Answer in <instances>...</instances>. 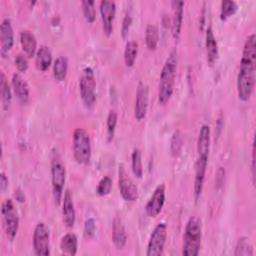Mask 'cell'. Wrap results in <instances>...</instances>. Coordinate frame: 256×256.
<instances>
[{"mask_svg":"<svg viewBox=\"0 0 256 256\" xmlns=\"http://www.w3.org/2000/svg\"><path fill=\"white\" fill-rule=\"evenodd\" d=\"M256 80V35L250 34L243 45L242 55L239 63L236 87L237 96L240 101L250 100Z\"/></svg>","mask_w":256,"mask_h":256,"instance_id":"1","label":"cell"},{"mask_svg":"<svg viewBox=\"0 0 256 256\" xmlns=\"http://www.w3.org/2000/svg\"><path fill=\"white\" fill-rule=\"evenodd\" d=\"M177 71V51L171 50L165 63L161 69L159 85H158V101L159 104L166 105L174 91L175 77Z\"/></svg>","mask_w":256,"mask_h":256,"instance_id":"2","label":"cell"},{"mask_svg":"<svg viewBox=\"0 0 256 256\" xmlns=\"http://www.w3.org/2000/svg\"><path fill=\"white\" fill-rule=\"evenodd\" d=\"M202 241V220L198 216H191L185 225L183 234L182 255L197 256Z\"/></svg>","mask_w":256,"mask_h":256,"instance_id":"3","label":"cell"},{"mask_svg":"<svg viewBox=\"0 0 256 256\" xmlns=\"http://www.w3.org/2000/svg\"><path fill=\"white\" fill-rule=\"evenodd\" d=\"M73 157L80 165H87L90 162L92 149L88 131L84 128H76L72 136Z\"/></svg>","mask_w":256,"mask_h":256,"instance_id":"4","label":"cell"},{"mask_svg":"<svg viewBox=\"0 0 256 256\" xmlns=\"http://www.w3.org/2000/svg\"><path fill=\"white\" fill-rule=\"evenodd\" d=\"M79 92L83 105L92 110L96 104V80L91 67H85L79 78Z\"/></svg>","mask_w":256,"mask_h":256,"instance_id":"5","label":"cell"},{"mask_svg":"<svg viewBox=\"0 0 256 256\" xmlns=\"http://www.w3.org/2000/svg\"><path fill=\"white\" fill-rule=\"evenodd\" d=\"M66 181V168L59 157L55 156L51 160V183L52 194L56 205H59L63 198L64 185Z\"/></svg>","mask_w":256,"mask_h":256,"instance_id":"6","label":"cell"},{"mask_svg":"<svg viewBox=\"0 0 256 256\" xmlns=\"http://www.w3.org/2000/svg\"><path fill=\"white\" fill-rule=\"evenodd\" d=\"M1 213L3 216L4 228L8 240L13 241L19 229V214L12 199H5L2 203Z\"/></svg>","mask_w":256,"mask_h":256,"instance_id":"7","label":"cell"},{"mask_svg":"<svg viewBox=\"0 0 256 256\" xmlns=\"http://www.w3.org/2000/svg\"><path fill=\"white\" fill-rule=\"evenodd\" d=\"M167 240V224L159 222L152 230L146 248L147 256H161Z\"/></svg>","mask_w":256,"mask_h":256,"instance_id":"8","label":"cell"},{"mask_svg":"<svg viewBox=\"0 0 256 256\" xmlns=\"http://www.w3.org/2000/svg\"><path fill=\"white\" fill-rule=\"evenodd\" d=\"M33 249L38 256L50 255V231L44 222H38L33 231Z\"/></svg>","mask_w":256,"mask_h":256,"instance_id":"9","label":"cell"},{"mask_svg":"<svg viewBox=\"0 0 256 256\" xmlns=\"http://www.w3.org/2000/svg\"><path fill=\"white\" fill-rule=\"evenodd\" d=\"M118 188L121 197L125 201L134 202L138 199V188L123 165H120L118 170Z\"/></svg>","mask_w":256,"mask_h":256,"instance_id":"10","label":"cell"},{"mask_svg":"<svg viewBox=\"0 0 256 256\" xmlns=\"http://www.w3.org/2000/svg\"><path fill=\"white\" fill-rule=\"evenodd\" d=\"M149 102V88L148 86L140 81L136 89V97L134 104V117L136 120L141 121L146 117Z\"/></svg>","mask_w":256,"mask_h":256,"instance_id":"11","label":"cell"},{"mask_svg":"<svg viewBox=\"0 0 256 256\" xmlns=\"http://www.w3.org/2000/svg\"><path fill=\"white\" fill-rule=\"evenodd\" d=\"M165 199H166L165 185L160 184L155 188V190L153 191V194L151 195L150 199L145 205V212L147 216L151 218L157 217L163 209Z\"/></svg>","mask_w":256,"mask_h":256,"instance_id":"12","label":"cell"},{"mask_svg":"<svg viewBox=\"0 0 256 256\" xmlns=\"http://www.w3.org/2000/svg\"><path fill=\"white\" fill-rule=\"evenodd\" d=\"M102 28L105 35L110 36L113 32V21L116 14V3L114 1L103 0L99 5Z\"/></svg>","mask_w":256,"mask_h":256,"instance_id":"13","label":"cell"},{"mask_svg":"<svg viewBox=\"0 0 256 256\" xmlns=\"http://www.w3.org/2000/svg\"><path fill=\"white\" fill-rule=\"evenodd\" d=\"M0 42H1V55L5 58L8 52L14 45V30L12 22L9 18H4L0 25Z\"/></svg>","mask_w":256,"mask_h":256,"instance_id":"14","label":"cell"},{"mask_svg":"<svg viewBox=\"0 0 256 256\" xmlns=\"http://www.w3.org/2000/svg\"><path fill=\"white\" fill-rule=\"evenodd\" d=\"M207 164H208L207 157L197 156V159L195 162V178H194V187H193V191H194L193 194H194L195 201H198L203 191Z\"/></svg>","mask_w":256,"mask_h":256,"instance_id":"15","label":"cell"},{"mask_svg":"<svg viewBox=\"0 0 256 256\" xmlns=\"http://www.w3.org/2000/svg\"><path fill=\"white\" fill-rule=\"evenodd\" d=\"M11 87L18 102L22 105H26L30 99V90L28 83L19 73H14L12 75Z\"/></svg>","mask_w":256,"mask_h":256,"instance_id":"16","label":"cell"},{"mask_svg":"<svg viewBox=\"0 0 256 256\" xmlns=\"http://www.w3.org/2000/svg\"><path fill=\"white\" fill-rule=\"evenodd\" d=\"M62 221L66 227L72 228L76 221V212L71 192L66 190L62 198Z\"/></svg>","mask_w":256,"mask_h":256,"instance_id":"17","label":"cell"},{"mask_svg":"<svg viewBox=\"0 0 256 256\" xmlns=\"http://www.w3.org/2000/svg\"><path fill=\"white\" fill-rule=\"evenodd\" d=\"M173 16L171 21V31L175 40H178L181 35L182 22H183V12H184V2L183 1H172Z\"/></svg>","mask_w":256,"mask_h":256,"instance_id":"18","label":"cell"},{"mask_svg":"<svg viewBox=\"0 0 256 256\" xmlns=\"http://www.w3.org/2000/svg\"><path fill=\"white\" fill-rule=\"evenodd\" d=\"M19 40L24 54L28 58L35 57L36 52L38 50L35 35L30 30H22L19 35Z\"/></svg>","mask_w":256,"mask_h":256,"instance_id":"19","label":"cell"},{"mask_svg":"<svg viewBox=\"0 0 256 256\" xmlns=\"http://www.w3.org/2000/svg\"><path fill=\"white\" fill-rule=\"evenodd\" d=\"M205 47H206V56H207V63L212 66L217 58H218V44L216 37L214 35L213 29L209 26L206 29L205 33Z\"/></svg>","mask_w":256,"mask_h":256,"instance_id":"20","label":"cell"},{"mask_svg":"<svg viewBox=\"0 0 256 256\" xmlns=\"http://www.w3.org/2000/svg\"><path fill=\"white\" fill-rule=\"evenodd\" d=\"M112 242L117 249H123L127 243L125 227L119 217H115L112 222Z\"/></svg>","mask_w":256,"mask_h":256,"instance_id":"21","label":"cell"},{"mask_svg":"<svg viewBox=\"0 0 256 256\" xmlns=\"http://www.w3.org/2000/svg\"><path fill=\"white\" fill-rule=\"evenodd\" d=\"M210 151V127L207 124H203L200 127L199 135L197 139V156L207 157Z\"/></svg>","mask_w":256,"mask_h":256,"instance_id":"22","label":"cell"},{"mask_svg":"<svg viewBox=\"0 0 256 256\" xmlns=\"http://www.w3.org/2000/svg\"><path fill=\"white\" fill-rule=\"evenodd\" d=\"M53 61L52 51L46 45H41L35 55V64L39 71L45 72L49 69Z\"/></svg>","mask_w":256,"mask_h":256,"instance_id":"23","label":"cell"},{"mask_svg":"<svg viewBox=\"0 0 256 256\" xmlns=\"http://www.w3.org/2000/svg\"><path fill=\"white\" fill-rule=\"evenodd\" d=\"M0 96L2 108L4 111H7L10 108L12 101V87L8 83V80L3 72L0 74Z\"/></svg>","mask_w":256,"mask_h":256,"instance_id":"24","label":"cell"},{"mask_svg":"<svg viewBox=\"0 0 256 256\" xmlns=\"http://www.w3.org/2000/svg\"><path fill=\"white\" fill-rule=\"evenodd\" d=\"M60 249L64 254L76 255L78 250V240L74 233H66L60 241Z\"/></svg>","mask_w":256,"mask_h":256,"instance_id":"25","label":"cell"},{"mask_svg":"<svg viewBox=\"0 0 256 256\" xmlns=\"http://www.w3.org/2000/svg\"><path fill=\"white\" fill-rule=\"evenodd\" d=\"M53 77L57 82L65 80L68 73V59L65 56H59L53 62Z\"/></svg>","mask_w":256,"mask_h":256,"instance_id":"26","label":"cell"},{"mask_svg":"<svg viewBox=\"0 0 256 256\" xmlns=\"http://www.w3.org/2000/svg\"><path fill=\"white\" fill-rule=\"evenodd\" d=\"M159 42V30L154 24H148L145 29V43L148 50L153 51L157 48Z\"/></svg>","mask_w":256,"mask_h":256,"instance_id":"27","label":"cell"},{"mask_svg":"<svg viewBox=\"0 0 256 256\" xmlns=\"http://www.w3.org/2000/svg\"><path fill=\"white\" fill-rule=\"evenodd\" d=\"M138 48H139V45L136 41L130 40L126 43L125 49H124V55H123L124 64L126 67H132L135 64L137 54H138Z\"/></svg>","mask_w":256,"mask_h":256,"instance_id":"28","label":"cell"},{"mask_svg":"<svg viewBox=\"0 0 256 256\" xmlns=\"http://www.w3.org/2000/svg\"><path fill=\"white\" fill-rule=\"evenodd\" d=\"M131 169L136 178H142L143 176V165H142V156L141 151L138 148H135L131 154Z\"/></svg>","mask_w":256,"mask_h":256,"instance_id":"29","label":"cell"},{"mask_svg":"<svg viewBox=\"0 0 256 256\" xmlns=\"http://www.w3.org/2000/svg\"><path fill=\"white\" fill-rule=\"evenodd\" d=\"M96 3L92 0H85L81 2L82 13L87 23H93L96 19Z\"/></svg>","mask_w":256,"mask_h":256,"instance_id":"30","label":"cell"},{"mask_svg":"<svg viewBox=\"0 0 256 256\" xmlns=\"http://www.w3.org/2000/svg\"><path fill=\"white\" fill-rule=\"evenodd\" d=\"M238 9V5L235 1L225 0L221 2L220 5V19L221 21H226L229 17L233 16Z\"/></svg>","mask_w":256,"mask_h":256,"instance_id":"31","label":"cell"},{"mask_svg":"<svg viewBox=\"0 0 256 256\" xmlns=\"http://www.w3.org/2000/svg\"><path fill=\"white\" fill-rule=\"evenodd\" d=\"M117 120H118V115L115 110H110L107 115L106 119V135H107V140L110 142L114 138L116 126H117Z\"/></svg>","mask_w":256,"mask_h":256,"instance_id":"32","label":"cell"},{"mask_svg":"<svg viewBox=\"0 0 256 256\" xmlns=\"http://www.w3.org/2000/svg\"><path fill=\"white\" fill-rule=\"evenodd\" d=\"M234 255H253V247L247 237H241L238 239L235 246Z\"/></svg>","mask_w":256,"mask_h":256,"instance_id":"33","label":"cell"},{"mask_svg":"<svg viewBox=\"0 0 256 256\" xmlns=\"http://www.w3.org/2000/svg\"><path fill=\"white\" fill-rule=\"evenodd\" d=\"M112 189V179L109 176H104L98 183L96 193L99 196H106L111 192Z\"/></svg>","mask_w":256,"mask_h":256,"instance_id":"34","label":"cell"},{"mask_svg":"<svg viewBox=\"0 0 256 256\" xmlns=\"http://www.w3.org/2000/svg\"><path fill=\"white\" fill-rule=\"evenodd\" d=\"M182 136H181V133L179 130L175 131L172 135V138H171V153L173 156H177L180 151H181V148H182Z\"/></svg>","mask_w":256,"mask_h":256,"instance_id":"35","label":"cell"},{"mask_svg":"<svg viewBox=\"0 0 256 256\" xmlns=\"http://www.w3.org/2000/svg\"><path fill=\"white\" fill-rule=\"evenodd\" d=\"M28 57H26V55H23L21 53L17 54L14 58V64L17 68V70L21 73L26 72L28 70L29 67V63H28Z\"/></svg>","mask_w":256,"mask_h":256,"instance_id":"36","label":"cell"},{"mask_svg":"<svg viewBox=\"0 0 256 256\" xmlns=\"http://www.w3.org/2000/svg\"><path fill=\"white\" fill-rule=\"evenodd\" d=\"M131 24H132V15H131V11H127L124 18H123V21H122V25H121V36L123 39H126L128 34H129V31H130V27H131Z\"/></svg>","mask_w":256,"mask_h":256,"instance_id":"37","label":"cell"},{"mask_svg":"<svg viewBox=\"0 0 256 256\" xmlns=\"http://www.w3.org/2000/svg\"><path fill=\"white\" fill-rule=\"evenodd\" d=\"M96 224L93 218H89L84 223V235L86 238H92L95 234Z\"/></svg>","mask_w":256,"mask_h":256,"instance_id":"38","label":"cell"},{"mask_svg":"<svg viewBox=\"0 0 256 256\" xmlns=\"http://www.w3.org/2000/svg\"><path fill=\"white\" fill-rule=\"evenodd\" d=\"M8 177L6 176V174L4 172H1L0 174V190L1 192H5V190L8 188Z\"/></svg>","mask_w":256,"mask_h":256,"instance_id":"39","label":"cell"},{"mask_svg":"<svg viewBox=\"0 0 256 256\" xmlns=\"http://www.w3.org/2000/svg\"><path fill=\"white\" fill-rule=\"evenodd\" d=\"M14 196H15V199L19 202H24L25 201V195H24V192L20 189V188H17L15 190V193H14Z\"/></svg>","mask_w":256,"mask_h":256,"instance_id":"40","label":"cell"},{"mask_svg":"<svg viewBox=\"0 0 256 256\" xmlns=\"http://www.w3.org/2000/svg\"><path fill=\"white\" fill-rule=\"evenodd\" d=\"M254 155H255V148H254V143H253V146H252V175H253V178H254V175H255V173H254V170H255V165H254L255 157H254Z\"/></svg>","mask_w":256,"mask_h":256,"instance_id":"41","label":"cell"}]
</instances>
